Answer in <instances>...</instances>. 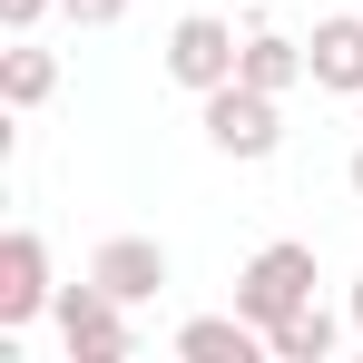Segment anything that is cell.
Instances as JSON below:
<instances>
[{
    "label": "cell",
    "mask_w": 363,
    "mask_h": 363,
    "mask_svg": "<svg viewBox=\"0 0 363 363\" xmlns=\"http://www.w3.org/2000/svg\"><path fill=\"white\" fill-rule=\"evenodd\" d=\"M344 177H354V196H363V147H354V167H344Z\"/></svg>",
    "instance_id": "obj_15"
},
{
    "label": "cell",
    "mask_w": 363,
    "mask_h": 363,
    "mask_svg": "<svg viewBox=\"0 0 363 363\" xmlns=\"http://www.w3.org/2000/svg\"><path fill=\"white\" fill-rule=\"evenodd\" d=\"M157 60H167V79H177V89H196V99H206V89H226V79H236L245 40L216 20V10H186L177 30H167V50H157Z\"/></svg>",
    "instance_id": "obj_4"
},
{
    "label": "cell",
    "mask_w": 363,
    "mask_h": 363,
    "mask_svg": "<svg viewBox=\"0 0 363 363\" xmlns=\"http://www.w3.org/2000/svg\"><path fill=\"white\" fill-rule=\"evenodd\" d=\"M177 354L186 363H255L265 354V324H245V314H196V324H177Z\"/></svg>",
    "instance_id": "obj_9"
},
{
    "label": "cell",
    "mask_w": 363,
    "mask_h": 363,
    "mask_svg": "<svg viewBox=\"0 0 363 363\" xmlns=\"http://www.w3.org/2000/svg\"><path fill=\"white\" fill-rule=\"evenodd\" d=\"M344 324H354V314H334V304H295V314L265 334V354L275 363H324L334 344H344Z\"/></svg>",
    "instance_id": "obj_10"
},
{
    "label": "cell",
    "mask_w": 363,
    "mask_h": 363,
    "mask_svg": "<svg viewBox=\"0 0 363 363\" xmlns=\"http://www.w3.org/2000/svg\"><path fill=\"white\" fill-rule=\"evenodd\" d=\"M89 275H99L118 304H147L157 285H167V245H157V236H108L99 255H89Z\"/></svg>",
    "instance_id": "obj_7"
},
{
    "label": "cell",
    "mask_w": 363,
    "mask_h": 363,
    "mask_svg": "<svg viewBox=\"0 0 363 363\" xmlns=\"http://www.w3.org/2000/svg\"><path fill=\"white\" fill-rule=\"evenodd\" d=\"M344 314H354V334H363V275H354V295H344Z\"/></svg>",
    "instance_id": "obj_14"
},
{
    "label": "cell",
    "mask_w": 363,
    "mask_h": 363,
    "mask_svg": "<svg viewBox=\"0 0 363 363\" xmlns=\"http://www.w3.org/2000/svg\"><path fill=\"white\" fill-rule=\"evenodd\" d=\"M236 79H255V89H275V99H285V89H304V79H314V50H304V40H285L275 20H245V60H236Z\"/></svg>",
    "instance_id": "obj_8"
},
{
    "label": "cell",
    "mask_w": 363,
    "mask_h": 363,
    "mask_svg": "<svg viewBox=\"0 0 363 363\" xmlns=\"http://www.w3.org/2000/svg\"><path fill=\"white\" fill-rule=\"evenodd\" d=\"M50 314H60V344H69V363H128V304L99 285V275H79V285H60L50 295Z\"/></svg>",
    "instance_id": "obj_3"
},
{
    "label": "cell",
    "mask_w": 363,
    "mask_h": 363,
    "mask_svg": "<svg viewBox=\"0 0 363 363\" xmlns=\"http://www.w3.org/2000/svg\"><path fill=\"white\" fill-rule=\"evenodd\" d=\"M50 89H60V60H50L30 30H10V50H0V99H10V108H40Z\"/></svg>",
    "instance_id": "obj_11"
},
{
    "label": "cell",
    "mask_w": 363,
    "mask_h": 363,
    "mask_svg": "<svg viewBox=\"0 0 363 363\" xmlns=\"http://www.w3.org/2000/svg\"><path fill=\"white\" fill-rule=\"evenodd\" d=\"M295 304H314V245H304V236L255 245V255H245V275H236V314L275 334V324H285Z\"/></svg>",
    "instance_id": "obj_2"
},
{
    "label": "cell",
    "mask_w": 363,
    "mask_h": 363,
    "mask_svg": "<svg viewBox=\"0 0 363 363\" xmlns=\"http://www.w3.org/2000/svg\"><path fill=\"white\" fill-rule=\"evenodd\" d=\"M354 10H363V0H354Z\"/></svg>",
    "instance_id": "obj_16"
},
{
    "label": "cell",
    "mask_w": 363,
    "mask_h": 363,
    "mask_svg": "<svg viewBox=\"0 0 363 363\" xmlns=\"http://www.w3.org/2000/svg\"><path fill=\"white\" fill-rule=\"evenodd\" d=\"M196 118H206V147H216V157H236V167H255V157H275V147H285V99H275V89H255V79L206 89V99H196Z\"/></svg>",
    "instance_id": "obj_1"
},
{
    "label": "cell",
    "mask_w": 363,
    "mask_h": 363,
    "mask_svg": "<svg viewBox=\"0 0 363 363\" xmlns=\"http://www.w3.org/2000/svg\"><path fill=\"white\" fill-rule=\"evenodd\" d=\"M60 10L79 20V30H118V20H128V0H60Z\"/></svg>",
    "instance_id": "obj_12"
},
{
    "label": "cell",
    "mask_w": 363,
    "mask_h": 363,
    "mask_svg": "<svg viewBox=\"0 0 363 363\" xmlns=\"http://www.w3.org/2000/svg\"><path fill=\"white\" fill-rule=\"evenodd\" d=\"M50 295H60V285H50V245L30 236V226H10V236H0V324L20 334L30 314H50Z\"/></svg>",
    "instance_id": "obj_5"
},
{
    "label": "cell",
    "mask_w": 363,
    "mask_h": 363,
    "mask_svg": "<svg viewBox=\"0 0 363 363\" xmlns=\"http://www.w3.org/2000/svg\"><path fill=\"white\" fill-rule=\"evenodd\" d=\"M50 10H60V0H0V30H40Z\"/></svg>",
    "instance_id": "obj_13"
},
{
    "label": "cell",
    "mask_w": 363,
    "mask_h": 363,
    "mask_svg": "<svg viewBox=\"0 0 363 363\" xmlns=\"http://www.w3.org/2000/svg\"><path fill=\"white\" fill-rule=\"evenodd\" d=\"M314 89L324 99H363V10H334V20H314Z\"/></svg>",
    "instance_id": "obj_6"
}]
</instances>
